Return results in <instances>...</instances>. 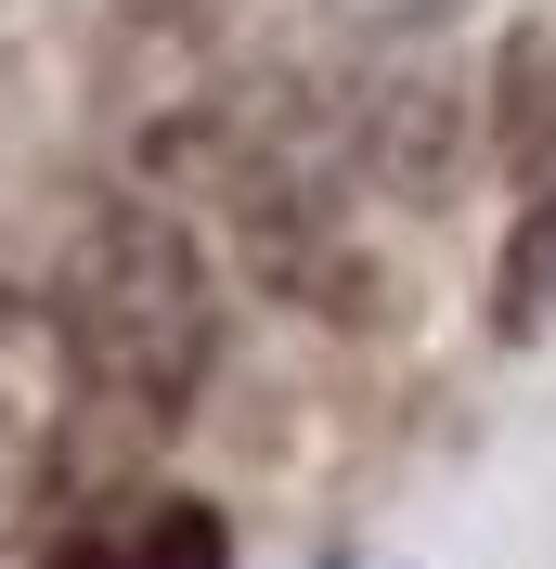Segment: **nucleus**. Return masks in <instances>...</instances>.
I'll return each mask as SVG.
<instances>
[{
    "label": "nucleus",
    "instance_id": "nucleus-2",
    "mask_svg": "<svg viewBox=\"0 0 556 569\" xmlns=\"http://www.w3.org/2000/svg\"><path fill=\"white\" fill-rule=\"evenodd\" d=\"M78 350L52 298H0V531L52 492V466H66V427H78Z\"/></svg>",
    "mask_w": 556,
    "mask_h": 569
},
{
    "label": "nucleus",
    "instance_id": "nucleus-1",
    "mask_svg": "<svg viewBox=\"0 0 556 569\" xmlns=\"http://www.w3.org/2000/svg\"><path fill=\"white\" fill-rule=\"evenodd\" d=\"M52 323H66L78 376L130 415H181L220 362V272L195 247V220L156 208V194H105L66 247L52 284Z\"/></svg>",
    "mask_w": 556,
    "mask_h": 569
},
{
    "label": "nucleus",
    "instance_id": "nucleus-3",
    "mask_svg": "<svg viewBox=\"0 0 556 569\" xmlns=\"http://www.w3.org/2000/svg\"><path fill=\"white\" fill-rule=\"evenodd\" d=\"M52 569H234V531L195 492H117L78 531H52Z\"/></svg>",
    "mask_w": 556,
    "mask_h": 569
},
{
    "label": "nucleus",
    "instance_id": "nucleus-5",
    "mask_svg": "<svg viewBox=\"0 0 556 569\" xmlns=\"http://www.w3.org/2000/svg\"><path fill=\"white\" fill-rule=\"evenodd\" d=\"M556 323V181H530V208L505 220V259H492V337H544Z\"/></svg>",
    "mask_w": 556,
    "mask_h": 569
},
{
    "label": "nucleus",
    "instance_id": "nucleus-6",
    "mask_svg": "<svg viewBox=\"0 0 556 569\" xmlns=\"http://www.w3.org/2000/svg\"><path fill=\"white\" fill-rule=\"evenodd\" d=\"M349 13H363V27H388V39H427L453 0H349Z\"/></svg>",
    "mask_w": 556,
    "mask_h": 569
},
{
    "label": "nucleus",
    "instance_id": "nucleus-4",
    "mask_svg": "<svg viewBox=\"0 0 556 569\" xmlns=\"http://www.w3.org/2000/svg\"><path fill=\"white\" fill-rule=\"evenodd\" d=\"M479 130H492V169L556 181V13L492 52V117H479Z\"/></svg>",
    "mask_w": 556,
    "mask_h": 569
}]
</instances>
